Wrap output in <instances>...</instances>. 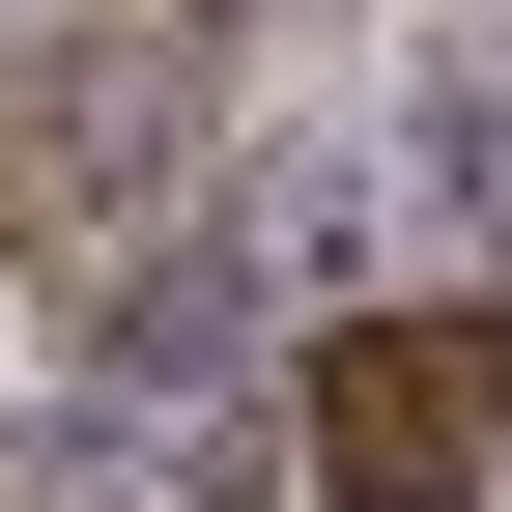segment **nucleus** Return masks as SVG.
I'll use <instances>...</instances> for the list:
<instances>
[{
  "label": "nucleus",
  "mask_w": 512,
  "mask_h": 512,
  "mask_svg": "<svg viewBox=\"0 0 512 512\" xmlns=\"http://www.w3.org/2000/svg\"><path fill=\"white\" fill-rule=\"evenodd\" d=\"M200 171V29L171 0H86V29H0V256L114 285Z\"/></svg>",
  "instance_id": "obj_1"
},
{
  "label": "nucleus",
  "mask_w": 512,
  "mask_h": 512,
  "mask_svg": "<svg viewBox=\"0 0 512 512\" xmlns=\"http://www.w3.org/2000/svg\"><path fill=\"white\" fill-rule=\"evenodd\" d=\"M285 456H313V512H456L484 484V342L456 313H342L313 399H285Z\"/></svg>",
  "instance_id": "obj_2"
},
{
  "label": "nucleus",
  "mask_w": 512,
  "mask_h": 512,
  "mask_svg": "<svg viewBox=\"0 0 512 512\" xmlns=\"http://www.w3.org/2000/svg\"><path fill=\"white\" fill-rule=\"evenodd\" d=\"M200 370H256V228H143V256L86 285V399H114V427H171Z\"/></svg>",
  "instance_id": "obj_3"
},
{
  "label": "nucleus",
  "mask_w": 512,
  "mask_h": 512,
  "mask_svg": "<svg viewBox=\"0 0 512 512\" xmlns=\"http://www.w3.org/2000/svg\"><path fill=\"white\" fill-rule=\"evenodd\" d=\"M399 200L484 228V285H512V86H456V57H427V86H399Z\"/></svg>",
  "instance_id": "obj_4"
},
{
  "label": "nucleus",
  "mask_w": 512,
  "mask_h": 512,
  "mask_svg": "<svg viewBox=\"0 0 512 512\" xmlns=\"http://www.w3.org/2000/svg\"><path fill=\"white\" fill-rule=\"evenodd\" d=\"M171 512H313V456H228V484H171Z\"/></svg>",
  "instance_id": "obj_5"
}]
</instances>
